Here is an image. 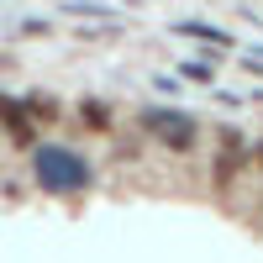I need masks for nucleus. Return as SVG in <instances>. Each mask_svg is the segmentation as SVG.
I'll list each match as a JSON object with an SVG mask.
<instances>
[{"instance_id": "nucleus-5", "label": "nucleus", "mask_w": 263, "mask_h": 263, "mask_svg": "<svg viewBox=\"0 0 263 263\" xmlns=\"http://www.w3.org/2000/svg\"><path fill=\"white\" fill-rule=\"evenodd\" d=\"M79 121L90 126L95 137H111V132H116V121H111V111H105L100 100H79Z\"/></svg>"}, {"instance_id": "nucleus-8", "label": "nucleus", "mask_w": 263, "mask_h": 263, "mask_svg": "<svg viewBox=\"0 0 263 263\" xmlns=\"http://www.w3.org/2000/svg\"><path fill=\"white\" fill-rule=\"evenodd\" d=\"M0 69H6V58H0Z\"/></svg>"}, {"instance_id": "nucleus-6", "label": "nucleus", "mask_w": 263, "mask_h": 263, "mask_svg": "<svg viewBox=\"0 0 263 263\" xmlns=\"http://www.w3.org/2000/svg\"><path fill=\"white\" fill-rule=\"evenodd\" d=\"M21 105H27V116H32V121H48V126L58 121V100H48V95H27Z\"/></svg>"}, {"instance_id": "nucleus-2", "label": "nucleus", "mask_w": 263, "mask_h": 263, "mask_svg": "<svg viewBox=\"0 0 263 263\" xmlns=\"http://www.w3.org/2000/svg\"><path fill=\"white\" fill-rule=\"evenodd\" d=\"M137 126L147 137H158L163 147H174V153H190L200 142V121L184 116V111H137Z\"/></svg>"}, {"instance_id": "nucleus-7", "label": "nucleus", "mask_w": 263, "mask_h": 263, "mask_svg": "<svg viewBox=\"0 0 263 263\" xmlns=\"http://www.w3.org/2000/svg\"><path fill=\"white\" fill-rule=\"evenodd\" d=\"M248 168H263V142H248Z\"/></svg>"}, {"instance_id": "nucleus-1", "label": "nucleus", "mask_w": 263, "mask_h": 263, "mask_svg": "<svg viewBox=\"0 0 263 263\" xmlns=\"http://www.w3.org/2000/svg\"><path fill=\"white\" fill-rule=\"evenodd\" d=\"M32 179L42 195H79L95 184V168L63 142H37L32 147Z\"/></svg>"}, {"instance_id": "nucleus-4", "label": "nucleus", "mask_w": 263, "mask_h": 263, "mask_svg": "<svg viewBox=\"0 0 263 263\" xmlns=\"http://www.w3.org/2000/svg\"><path fill=\"white\" fill-rule=\"evenodd\" d=\"M0 132L11 137V147H37V121L16 95H0Z\"/></svg>"}, {"instance_id": "nucleus-3", "label": "nucleus", "mask_w": 263, "mask_h": 263, "mask_svg": "<svg viewBox=\"0 0 263 263\" xmlns=\"http://www.w3.org/2000/svg\"><path fill=\"white\" fill-rule=\"evenodd\" d=\"M248 174V142L237 126H221V137H216V158H211V190L216 195H232V184Z\"/></svg>"}]
</instances>
